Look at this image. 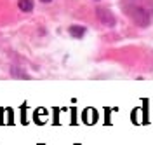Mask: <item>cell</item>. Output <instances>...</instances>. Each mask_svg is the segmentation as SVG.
Instances as JSON below:
<instances>
[{
  "instance_id": "obj_5",
  "label": "cell",
  "mask_w": 153,
  "mask_h": 145,
  "mask_svg": "<svg viewBox=\"0 0 153 145\" xmlns=\"http://www.w3.org/2000/svg\"><path fill=\"white\" fill-rule=\"evenodd\" d=\"M40 2H42V4H51L52 0H40Z\"/></svg>"
},
{
  "instance_id": "obj_1",
  "label": "cell",
  "mask_w": 153,
  "mask_h": 145,
  "mask_svg": "<svg viewBox=\"0 0 153 145\" xmlns=\"http://www.w3.org/2000/svg\"><path fill=\"white\" fill-rule=\"evenodd\" d=\"M131 16L136 21V25H139V26H148L150 25V14H148V11L141 9V7H132Z\"/></svg>"
},
{
  "instance_id": "obj_4",
  "label": "cell",
  "mask_w": 153,
  "mask_h": 145,
  "mask_svg": "<svg viewBox=\"0 0 153 145\" xmlns=\"http://www.w3.org/2000/svg\"><path fill=\"white\" fill-rule=\"evenodd\" d=\"M18 7L21 12H31L33 7H35V4H33V0H19Z\"/></svg>"
},
{
  "instance_id": "obj_3",
  "label": "cell",
  "mask_w": 153,
  "mask_h": 145,
  "mask_svg": "<svg viewBox=\"0 0 153 145\" xmlns=\"http://www.w3.org/2000/svg\"><path fill=\"white\" fill-rule=\"evenodd\" d=\"M87 28L85 26H82V25H71L70 28H68V33L73 37V39H82L84 35H85Z\"/></svg>"
},
{
  "instance_id": "obj_2",
  "label": "cell",
  "mask_w": 153,
  "mask_h": 145,
  "mask_svg": "<svg viewBox=\"0 0 153 145\" xmlns=\"http://www.w3.org/2000/svg\"><path fill=\"white\" fill-rule=\"evenodd\" d=\"M96 16H97V20L101 21L103 25H106V26H115V23H117V20H115L113 12L108 9H96Z\"/></svg>"
}]
</instances>
